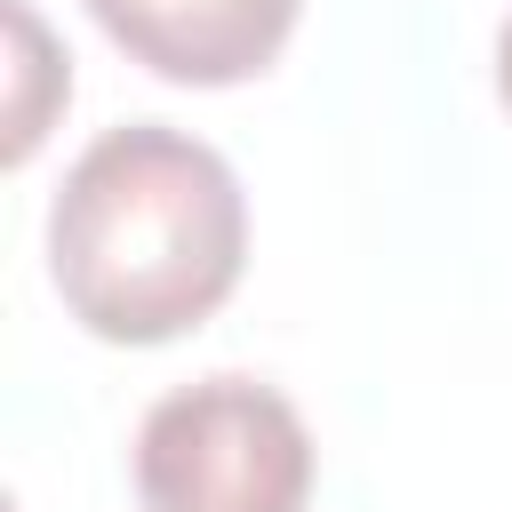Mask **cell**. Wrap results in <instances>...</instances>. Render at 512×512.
Returning a JSON list of instances; mask_svg holds the SVG:
<instances>
[{"mask_svg": "<svg viewBox=\"0 0 512 512\" xmlns=\"http://www.w3.org/2000/svg\"><path fill=\"white\" fill-rule=\"evenodd\" d=\"M248 256V200L216 144L128 120L104 128L56 184L48 272L80 328L112 344H160L200 328Z\"/></svg>", "mask_w": 512, "mask_h": 512, "instance_id": "obj_1", "label": "cell"}, {"mask_svg": "<svg viewBox=\"0 0 512 512\" xmlns=\"http://www.w3.org/2000/svg\"><path fill=\"white\" fill-rule=\"evenodd\" d=\"M144 512H304L312 432L256 376H200L136 424Z\"/></svg>", "mask_w": 512, "mask_h": 512, "instance_id": "obj_2", "label": "cell"}, {"mask_svg": "<svg viewBox=\"0 0 512 512\" xmlns=\"http://www.w3.org/2000/svg\"><path fill=\"white\" fill-rule=\"evenodd\" d=\"M88 16L160 80L232 88L280 56L296 0H88Z\"/></svg>", "mask_w": 512, "mask_h": 512, "instance_id": "obj_3", "label": "cell"}, {"mask_svg": "<svg viewBox=\"0 0 512 512\" xmlns=\"http://www.w3.org/2000/svg\"><path fill=\"white\" fill-rule=\"evenodd\" d=\"M496 96H504V112H512V16H504V32H496Z\"/></svg>", "mask_w": 512, "mask_h": 512, "instance_id": "obj_4", "label": "cell"}]
</instances>
